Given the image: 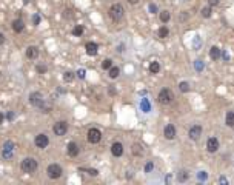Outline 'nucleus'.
<instances>
[{
	"label": "nucleus",
	"mask_w": 234,
	"mask_h": 185,
	"mask_svg": "<svg viewBox=\"0 0 234 185\" xmlns=\"http://www.w3.org/2000/svg\"><path fill=\"white\" fill-rule=\"evenodd\" d=\"M179 88L182 92H188L190 91V83H188V82H180Z\"/></svg>",
	"instance_id": "nucleus-28"
},
{
	"label": "nucleus",
	"mask_w": 234,
	"mask_h": 185,
	"mask_svg": "<svg viewBox=\"0 0 234 185\" xmlns=\"http://www.w3.org/2000/svg\"><path fill=\"white\" fill-rule=\"evenodd\" d=\"M3 43H5V34L0 33V45H3Z\"/></svg>",
	"instance_id": "nucleus-38"
},
{
	"label": "nucleus",
	"mask_w": 234,
	"mask_h": 185,
	"mask_svg": "<svg viewBox=\"0 0 234 185\" xmlns=\"http://www.w3.org/2000/svg\"><path fill=\"white\" fill-rule=\"evenodd\" d=\"M72 79H74V73L72 71H66V73L63 74V80L65 82H71Z\"/></svg>",
	"instance_id": "nucleus-30"
},
{
	"label": "nucleus",
	"mask_w": 234,
	"mask_h": 185,
	"mask_svg": "<svg viewBox=\"0 0 234 185\" xmlns=\"http://www.w3.org/2000/svg\"><path fill=\"white\" fill-rule=\"evenodd\" d=\"M46 102V99L43 97V94L39 91H34L29 94V103L31 105H34V107H37V108H42L43 107V103Z\"/></svg>",
	"instance_id": "nucleus-6"
},
{
	"label": "nucleus",
	"mask_w": 234,
	"mask_h": 185,
	"mask_svg": "<svg viewBox=\"0 0 234 185\" xmlns=\"http://www.w3.org/2000/svg\"><path fill=\"white\" fill-rule=\"evenodd\" d=\"M219 3H220V0H208V5L213 8V6H219Z\"/></svg>",
	"instance_id": "nucleus-33"
},
{
	"label": "nucleus",
	"mask_w": 234,
	"mask_h": 185,
	"mask_svg": "<svg viewBox=\"0 0 234 185\" xmlns=\"http://www.w3.org/2000/svg\"><path fill=\"white\" fill-rule=\"evenodd\" d=\"M111 154L114 157H120L123 154V145H122V142H114L111 145Z\"/></svg>",
	"instance_id": "nucleus-12"
},
{
	"label": "nucleus",
	"mask_w": 234,
	"mask_h": 185,
	"mask_svg": "<svg viewBox=\"0 0 234 185\" xmlns=\"http://www.w3.org/2000/svg\"><path fill=\"white\" fill-rule=\"evenodd\" d=\"M200 13H202V17L208 18V17H211V13H213V11H211V6L208 5V6L202 8V11H200Z\"/></svg>",
	"instance_id": "nucleus-25"
},
{
	"label": "nucleus",
	"mask_w": 234,
	"mask_h": 185,
	"mask_svg": "<svg viewBox=\"0 0 234 185\" xmlns=\"http://www.w3.org/2000/svg\"><path fill=\"white\" fill-rule=\"evenodd\" d=\"M149 9H151L153 13H156V11H157V6H156V5H149Z\"/></svg>",
	"instance_id": "nucleus-39"
},
{
	"label": "nucleus",
	"mask_w": 234,
	"mask_h": 185,
	"mask_svg": "<svg viewBox=\"0 0 234 185\" xmlns=\"http://www.w3.org/2000/svg\"><path fill=\"white\" fill-rule=\"evenodd\" d=\"M199 179H200V181H205V179H206V173H205V171H200V174H199Z\"/></svg>",
	"instance_id": "nucleus-34"
},
{
	"label": "nucleus",
	"mask_w": 234,
	"mask_h": 185,
	"mask_svg": "<svg viewBox=\"0 0 234 185\" xmlns=\"http://www.w3.org/2000/svg\"><path fill=\"white\" fill-rule=\"evenodd\" d=\"M37 161L34 157H25L23 161H22V164H20V168H22V171L23 173H26V174H31V173H34L37 170Z\"/></svg>",
	"instance_id": "nucleus-1"
},
{
	"label": "nucleus",
	"mask_w": 234,
	"mask_h": 185,
	"mask_svg": "<svg viewBox=\"0 0 234 185\" xmlns=\"http://www.w3.org/2000/svg\"><path fill=\"white\" fill-rule=\"evenodd\" d=\"M133 153H134L136 156H140V154H143V148H142V145H139V144H134V145H133Z\"/></svg>",
	"instance_id": "nucleus-26"
},
{
	"label": "nucleus",
	"mask_w": 234,
	"mask_h": 185,
	"mask_svg": "<svg viewBox=\"0 0 234 185\" xmlns=\"http://www.w3.org/2000/svg\"><path fill=\"white\" fill-rule=\"evenodd\" d=\"M77 77L83 79V77H85V70H79V71H77Z\"/></svg>",
	"instance_id": "nucleus-35"
},
{
	"label": "nucleus",
	"mask_w": 234,
	"mask_h": 185,
	"mask_svg": "<svg viewBox=\"0 0 234 185\" xmlns=\"http://www.w3.org/2000/svg\"><path fill=\"white\" fill-rule=\"evenodd\" d=\"M210 57H211L213 60H219V59L222 57V50H220L219 46H211V48H210Z\"/></svg>",
	"instance_id": "nucleus-16"
},
{
	"label": "nucleus",
	"mask_w": 234,
	"mask_h": 185,
	"mask_svg": "<svg viewBox=\"0 0 234 185\" xmlns=\"http://www.w3.org/2000/svg\"><path fill=\"white\" fill-rule=\"evenodd\" d=\"M173 100H174V92L171 91L169 88H163L157 94V102L162 103V105H169Z\"/></svg>",
	"instance_id": "nucleus-3"
},
{
	"label": "nucleus",
	"mask_w": 234,
	"mask_h": 185,
	"mask_svg": "<svg viewBox=\"0 0 234 185\" xmlns=\"http://www.w3.org/2000/svg\"><path fill=\"white\" fill-rule=\"evenodd\" d=\"M34 142H36L37 148H42V150H43V148H46L49 145V137H48L45 133H40V134L36 136V140H34Z\"/></svg>",
	"instance_id": "nucleus-9"
},
{
	"label": "nucleus",
	"mask_w": 234,
	"mask_h": 185,
	"mask_svg": "<svg viewBox=\"0 0 234 185\" xmlns=\"http://www.w3.org/2000/svg\"><path fill=\"white\" fill-rule=\"evenodd\" d=\"M188 136H190L191 140H199V137L202 136V127L200 125H193L188 131Z\"/></svg>",
	"instance_id": "nucleus-11"
},
{
	"label": "nucleus",
	"mask_w": 234,
	"mask_h": 185,
	"mask_svg": "<svg viewBox=\"0 0 234 185\" xmlns=\"http://www.w3.org/2000/svg\"><path fill=\"white\" fill-rule=\"evenodd\" d=\"M36 70H37V73L39 74H45L46 71H48V66H46V65H37Z\"/></svg>",
	"instance_id": "nucleus-31"
},
{
	"label": "nucleus",
	"mask_w": 234,
	"mask_h": 185,
	"mask_svg": "<svg viewBox=\"0 0 234 185\" xmlns=\"http://www.w3.org/2000/svg\"><path fill=\"white\" fill-rule=\"evenodd\" d=\"M26 57L28 59H37L39 57V48L37 46H28L26 48Z\"/></svg>",
	"instance_id": "nucleus-18"
},
{
	"label": "nucleus",
	"mask_w": 234,
	"mask_h": 185,
	"mask_svg": "<svg viewBox=\"0 0 234 185\" xmlns=\"http://www.w3.org/2000/svg\"><path fill=\"white\" fill-rule=\"evenodd\" d=\"M159 71H160V65H159V62H151V63H149V73L157 74Z\"/></svg>",
	"instance_id": "nucleus-22"
},
{
	"label": "nucleus",
	"mask_w": 234,
	"mask_h": 185,
	"mask_svg": "<svg viewBox=\"0 0 234 185\" xmlns=\"http://www.w3.org/2000/svg\"><path fill=\"white\" fill-rule=\"evenodd\" d=\"M111 66H112V60H111V59H105V60L102 62V68H103V70H109Z\"/></svg>",
	"instance_id": "nucleus-29"
},
{
	"label": "nucleus",
	"mask_w": 234,
	"mask_h": 185,
	"mask_svg": "<svg viewBox=\"0 0 234 185\" xmlns=\"http://www.w3.org/2000/svg\"><path fill=\"white\" fill-rule=\"evenodd\" d=\"M225 124L228 125V127H234V111H228L226 113V117H225Z\"/></svg>",
	"instance_id": "nucleus-19"
},
{
	"label": "nucleus",
	"mask_w": 234,
	"mask_h": 185,
	"mask_svg": "<svg viewBox=\"0 0 234 185\" xmlns=\"http://www.w3.org/2000/svg\"><path fill=\"white\" fill-rule=\"evenodd\" d=\"M206 150L210 153H216L217 150H219V139L217 137H210L206 140Z\"/></svg>",
	"instance_id": "nucleus-13"
},
{
	"label": "nucleus",
	"mask_w": 234,
	"mask_h": 185,
	"mask_svg": "<svg viewBox=\"0 0 234 185\" xmlns=\"http://www.w3.org/2000/svg\"><path fill=\"white\" fill-rule=\"evenodd\" d=\"M153 168H154V164H153V162H148V164L145 165V173H149Z\"/></svg>",
	"instance_id": "nucleus-32"
},
{
	"label": "nucleus",
	"mask_w": 234,
	"mask_h": 185,
	"mask_svg": "<svg viewBox=\"0 0 234 185\" xmlns=\"http://www.w3.org/2000/svg\"><path fill=\"white\" fill-rule=\"evenodd\" d=\"M86 139L90 144H99L102 140V131L99 128H90L88 134H86Z\"/></svg>",
	"instance_id": "nucleus-7"
},
{
	"label": "nucleus",
	"mask_w": 234,
	"mask_h": 185,
	"mask_svg": "<svg viewBox=\"0 0 234 185\" xmlns=\"http://www.w3.org/2000/svg\"><path fill=\"white\" fill-rule=\"evenodd\" d=\"M13 29H14L16 33H22V31L25 29V23H23L22 18H16V20L13 22Z\"/></svg>",
	"instance_id": "nucleus-17"
},
{
	"label": "nucleus",
	"mask_w": 234,
	"mask_h": 185,
	"mask_svg": "<svg viewBox=\"0 0 234 185\" xmlns=\"http://www.w3.org/2000/svg\"><path fill=\"white\" fill-rule=\"evenodd\" d=\"M108 14H109V17L112 18L114 22H119V20H122V18H123L125 9H123V6H122L120 3H114V5L109 8Z\"/></svg>",
	"instance_id": "nucleus-4"
},
{
	"label": "nucleus",
	"mask_w": 234,
	"mask_h": 185,
	"mask_svg": "<svg viewBox=\"0 0 234 185\" xmlns=\"http://www.w3.org/2000/svg\"><path fill=\"white\" fill-rule=\"evenodd\" d=\"M190 177V174H188V171H180L179 176H177V179H179L180 182H185L186 179Z\"/></svg>",
	"instance_id": "nucleus-27"
},
{
	"label": "nucleus",
	"mask_w": 234,
	"mask_h": 185,
	"mask_svg": "<svg viewBox=\"0 0 234 185\" xmlns=\"http://www.w3.org/2000/svg\"><path fill=\"white\" fill-rule=\"evenodd\" d=\"M176 127L173 125V124H168L165 130H163V136H165V139H168V140H173L174 137H176Z\"/></svg>",
	"instance_id": "nucleus-10"
},
{
	"label": "nucleus",
	"mask_w": 234,
	"mask_h": 185,
	"mask_svg": "<svg viewBox=\"0 0 234 185\" xmlns=\"http://www.w3.org/2000/svg\"><path fill=\"white\" fill-rule=\"evenodd\" d=\"M68 156H71V157H75V156H79V153H80V147L75 144V142H70L68 144Z\"/></svg>",
	"instance_id": "nucleus-15"
},
{
	"label": "nucleus",
	"mask_w": 234,
	"mask_h": 185,
	"mask_svg": "<svg viewBox=\"0 0 234 185\" xmlns=\"http://www.w3.org/2000/svg\"><path fill=\"white\" fill-rule=\"evenodd\" d=\"M83 33H85V28H83L82 25H77V26H74V29H72V34L77 37H80Z\"/></svg>",
	"instance_id": "nucleus-24"
},
{
	"label": "nucleus",
	"mask_w": 234,
	"mask_h": 185,
	"mask_svg": "<svg viewBox=\"0 0 234 185\" xmlns=\"http://www.w3.org/2000/svg\"><path fill=\"white\" fill-rule=\"evenodd\" d=\"M119 74H120V68H119V66H111L108 70V76L111 79H117Z\"/></svg>",
	"instance_id": "nucleus-20"
},
{
	"label": "nucleus",
	"mask_w": 234,
	"mask_h": 185,
	"mask_svg": "<svg viewBox=\"0 0 234 185\" xmlns=\"http://www.w3.org/2000/svg\"><path fill=\"white\" fill-rule=\"evenodd\" d=\"M88 173H90L91 176H97V174H99V171H97L96 168H92V170H88Z\"/></svg>",
	"instance_id": "nucleus-36"
},
{
	"label": "nucleus",
	"mask_w": 234,
	"mask_h": 185,
	"mask_svg": "<svg viewBox=\"0 0 234 185\" xmlns=\"http://www.w3.org/2000/svg\"><path fill=\"white\" fill-rule=\"evenodd\" d=\"M62 173H63V170H62V166L59 165V164H51V165H48L46 168V174H48V177L49 179H60V176H62Z\"/></svg>",
	"instance_id": "nucleus-5"
},
{
	"label": "nucleus",
	"mask_w": 234,
	"mask_h": 185,
	"mask_svg": "<svg viewBox=\"0 0 234 185\" xmlns=\"http://www.w3.org/2000/svg\"><path fill=\"white\" fill-rule=\"evenodd\" d=\"M14 153H16V144L13 140H6L2 147V157L5 161H11L14 157Z\"/></svg>",
	"instance_id": "nucleus-2"
},
{
	"label": "nucleus",
	"mask_w": 234,
	"mask_h": 185,
	"mask_svg": "<svg viewBox=\"0 0 234 185\" xmlns=\"http://www.w3.org/2000/svg\"><path fill=\"white\" fill-rule=\"evenodd\" d=\"M53 133L55 136H65L68 133V124L65 120H60V122L54 124L53 125Z\"/></svg>",
	"instance_id": "nucleus-8"
},
{
	"label": "nucleus",
	"mask_w": 234,
	"mask_h": 185,
	"mask_svg": "<svg viewBox=\"0 0 234 185\" xmlns=\"http://www.w3.org/2000/svg\"><path fill=\"white\" fill-rule=\"evenodd\" d=\"M142 107H143L145 111H149V103L146 102V100H143V103H142Z\"/></svg>",
	"instance_id": "nucleus-37"
},
{
	"label": "nucleus",
	"mask_w": 234,
	"mask_h": 185,
	"mask_svg": "<svg viewBox=\"0 0 234 185\" xmlns=\"http://www.w3.org/2000/svg\"><path fill=\"white\" fill-rule=\"evenodd\" d=\"M128 3H131V5H137L139 0H128Z\"/></svg>",
	"instance_id": "nucleus-40"
},
{
	"label": "nucleus",
	"mask_w": 234,
	"mask_h": 185,
	"mask_svg": "<svg viewBox=\"0 0 234 185\" xmlns=\"http://www.w3.org/2000/svg\"><path fill=\"white\" fill-rule=\"evenodd\" d=\"M85 50H86V54L88 56H96L99 53V45L96 42H88L85 45Z\"/></svg>",
	"instance_id": "nucleus-14"
},
{
	"label": "nucleus",
	"mask_w": 234,
	"mask_h": 185,
	"mask_svg": "<svg viewBox=\"0 0 234 185\" xmlns=\"http://www.w3.org/2000/svg\"><path fill=\"white\" fill-rule=\"evenodd\" d=\"M3 120H5V116H3V113H0V125L3 124Z\"/></svg>",
	"instance_id": "nucleus-41"
},
{
	"label": "nucleus",
	"mask_w": 234,
	"mask_h": 185,
	"mask_svg": "<svg viewBox=\"0 0 234 185\" xmlns=\"http://www.w3.org/2000/svg\"><path fill=\"white\" fill-rule=\"evenodd\" d=\"M169 18H171V14H169V11H160V22L162 23H168L169 22Z\"/></svg>",
	"instance_id": "nucleus-23"
},
{
	"label": "nucleus",
	"mask_w": 234,
	"mask_h": 185,
	"mask_svg": "<svg viewBox=\"0 0 234 185\" xmlns=\"http://www.w3.org/2000/svg\"><path fill=\"white\" fill-rule=\"evenodd\" d=\"M157 36H159V39H166V37L169 36V29L166 26H160L159 31H157Z\"/></svg>",
	"instance_id": "nucleus-21"
}]
</instances>
